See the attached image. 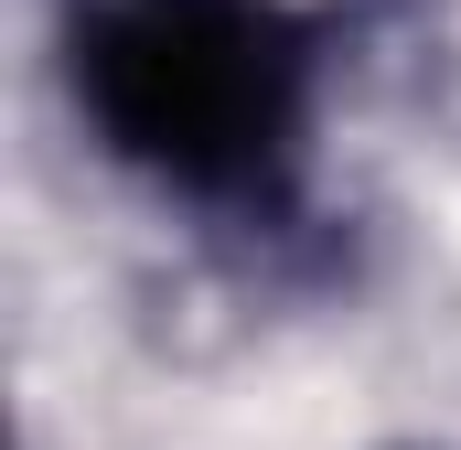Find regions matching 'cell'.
Instances as JSON below:
<instances>
[{
	"instance_id": "6da1fadb",
	"label": "cell",
	"mask_w": 461,
	"mask_h": 450,
	"mask_svg": "<svg viewBox=\"0 0 461 450\" xmlns=\"http://www.w3.org/2000/svg\"><path fill=\"white\" fill-rule=\"evenodd\" d=\"M76 108L194 204H268L301 161L312 32L268 0H65Z\"/></svg>"
}]
</instances>
